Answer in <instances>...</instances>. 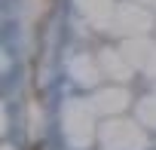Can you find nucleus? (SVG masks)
Masks as SVG:
<instances>
[{"mask_svg":"<svg viewBox=\"0 0 156 150\" xmlns=\"http://www.w3.org/2000/svg\"><path fill=\"white\" fill-rule=\"evenodd\" d=\"M31 150H43V147H40V144H34V147H31Z\"/></svg>","mask_w":156,"mask_h":150,"instance_id":"f257e3e1","label":"nucleus"}]
</instances>
